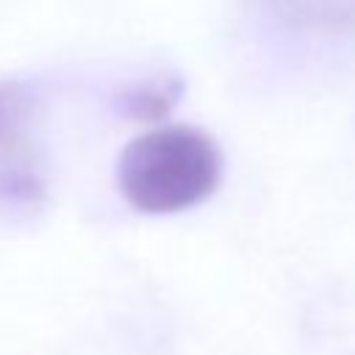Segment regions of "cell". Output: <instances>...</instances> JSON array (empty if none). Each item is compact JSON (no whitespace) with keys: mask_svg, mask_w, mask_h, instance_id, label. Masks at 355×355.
<instances>
[{"mask_svg":"<svg viewBox=\"0 0 355 355\" xmlns=\"http://www.w3.org/2000/svg\"><path fill=\"white\" fill-rule=\"evenodd\" d=\"M222 180L216 141L186 125L147 130L125 144L116 161L122 197L141 214H178L205 202Z\"/></svg>","mask_w":355,"mask_h":355,"instance_id":"obj_1","label":"cell"},{"mask_svg":"<svg viewBox=\"0 0 355 355\" xmlns=\"http://www.w3.org/2000/svg\"><path fill=\"white\" fill-rule=\"evenodd\" d=\"M291 25L324 33L355 31V0H269Z\"/></svg>","mask_w":355,"mask_h":355,"instance_id":"obj_2","label":"cell"},{"mask_svg":"<svg viewBox=\"0 0 355 355\" xmlns=\"http://www.w3.org/2000/svg\"><path fill=\"white\" fill-rule=\"evenodd\" d=\"M180 89L175 80H158V83H144L136 86L130 92H125L119 97V108L125 116L130 119H141V122H155L161 116L169 114V108L175 105Z\"/></svg>","mask_w":355,"mask_h":355,"instance_id":"obj_3","label":"cell"},{"mask_svg":"<svg viewBox=\"0 0 355 355\" xmlns=\"http://www.w3.org/2000/svg\"><path fill=\"white\" fill-rule=\"evenodd\" d=\"M28 111V94L17 83H0V139H6Z\"/></svg>","mask_w":355,"mask_h":355,"instance_id":"obj_4","label":"cell"},{"mask_svg":"<svg viewBox=\"0 0 355 355\" xmlns=\"http://www.w3.org/2000/svg\"><path fill=\"white\" fill-rule=\"evenodd\" d=\"M0 191H6L14 200H33L42 194V183L31 172H3L0 178Z\"/></svg>","mask_w":355,"mask_h":355,"instance_id":"obj_5","label":"cell"}]
</instances>
